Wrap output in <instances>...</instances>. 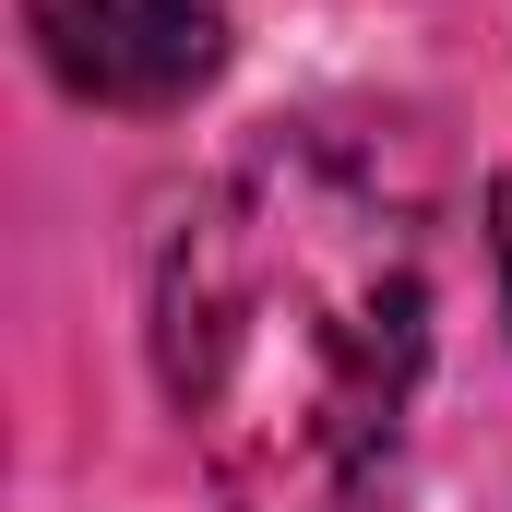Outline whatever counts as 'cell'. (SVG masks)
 Here are the masks:
<instances>
[{
	"mask_svg": "<svg viewBox=\"0 0 512 512\" xmlns=\"http://www.w3.org/2000/svg\"><path fill=\"white\" fill-rule=\"evenodd\" d=\"M155 370L227 512H358L429 370V215L346 131L227 155L155 262Z\"/></svg>",
	"mask_w": 512,
	"mask_h": 512,
	"instance_id": "6da1fadb",
	"label": "cell"
},
{
	"mask_svg": "<svg viewBox=\"0 0 512 512\" xmlns=\"http://www.w3.org/2000/svg\"><path fill=\"white\" fill-rule=\"evenodd\" d=\"M24 36L96 108H179L227 60V0H24Z\"/></svg>",
	"mask_w": 512,
	"mask_h": 512,
	"instance_id": "7a4b0ae2",
	"label": "cell"
},
{
	"mask_svg": "<svg viewBox=\"0 0 512 512\" xmlns=\"http://www.w3.org/2000/svg\"><path fill=\"white\" fill-rule=\"evenodd\" d=\"M489 239H501V298H512V179H501V203H489Z\"/></svg>",
	"mask_w": 512,
	"mask_h": 512,
	"instance_id": "3957f363",
	"label": "cell"
}]
</instances>
